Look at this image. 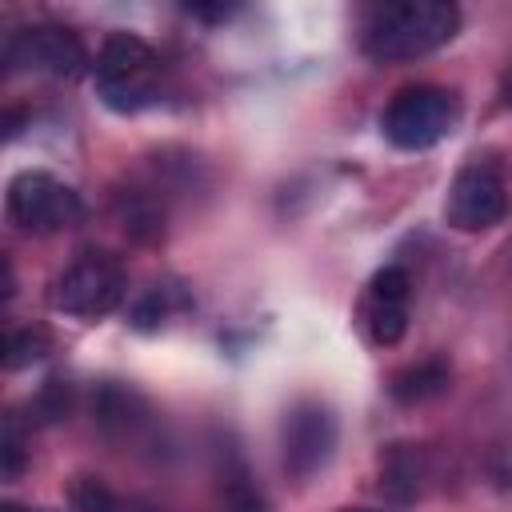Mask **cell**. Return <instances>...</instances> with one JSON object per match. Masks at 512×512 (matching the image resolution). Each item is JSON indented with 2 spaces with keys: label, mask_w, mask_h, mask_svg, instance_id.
<instances>
[{
  "label": "cell",
  "mask_w": 512,
  "mask_h": 512,
  "mask_svg": "<svg viewBox=\"0 0 512 512\" xmlns=\"http://www.w3.org/2000/svg\"><path fill=\"white\" fill-rule=\"evenodd\" d=\"M460 28V8L448 0H400L372 8L364 24V52L376 64H404L444 48Z\"/></svg>",
  "instance_id": "obj_1"
},
{
  "label": "cell",
  "mask_w": 512,
  "mask_h": 512,
  "mask_svg": "<svg viewBox=\"0 0 512 512\" xmlns=\"http://www.w3.org/2000/svg\"><path fill=\"white\" fill-rule=\"evenodd\" d=\"M160 60L152 44L136 32L104 36L96 52V92L112 112H140L156 100Z\"/></svg>",
  "instance_id": "obj_2"
},
{
  "label": "cell",
  "mask_w": 512,
  "mask_h": 512,
  "mask_svg": "<svg viewBox=\"0 0 512 512\" xmlns=\"http://www.w3.org/2000/svg\"><path fill=\"white\" fill-rule=\"evenodd\" d=\"M124 292H128V276H124L120 256H112L104 248H84L52 280L48 296H52V308L64 312V316L100 320V316L120 308Z\"/></svg>",
  "instance_id": "obj_3"
},
{
  "label": "cell",
  "mask_w": 512,
  "mask_h": 512,
  "mask_svg": "<svg viewBox=\"0 0 512 512\" xmlns=\"http://www.w3.org/2000/svg\"><path fill=\"white\" fill-rule=\"evenodd\" d=\"M460 120V100L448 88L436 84H416L392 96V104L380 116L384 136L404 148V152H424L432 144H440Z\"/></svg>",
  "instance_id": "obj_4"
},
{
  "label": "cell",
  "mask_w": 512,
  "mask_h": 512,
  "mask_svg": "<svg viewBox=\"0 0 512 512\" xmlns=\"http://www.w3.org/2000/svg\"><path fill=\"white\" fill-rule=\"evenodd\" d=\"M8 216L32 236H52L84 224L88 208L72 184L56 180L52 172L28 168V172H16L8 184Z\"/></svg>",
  "instance_id": "obj_5"
},
{
  "label": "cell",
  "mask_w": 512,
  "mask_h": 512,
  "mask_svg": "<svg viewBox=\"0 0 512 512\" xmlns=\"http://www.w3.org/2000/svg\"><path fill=\"white\" fill-rule=\"evenodd\" d=\"M332 448H336V416L320 400H300L284 412L280 456H284V472L292 480L316 476L332 460Z\"/></svg>",
  "instance_id": "obj_6"
},
{
  "label": "cell",
  "mask_w": 512,
  "mask_h": 512,
  "mask_svg": "<svg viewBox=\"0 0 512 512\" xmlns=\"http://www.w3.org/2000/svg\"><path fill=\"white\" fill-rule=\"evenodd\" d=\"M84 64H88V52H84L80 36L68 28H56V24L20 28L4 40V68L8 72H44V76L72 80Z\"/></svg>",
  "instance_id": "obj_7"
},
{
  "label": "cell",
  "mask_w": 512,
  "mask_h": 512,
  "mask_svg": "<svg viewBox=\"0 0 512 512\" xmlns=\"http://www.w3.org/2000/svg\"><path fill=\"white\" fill-rule=\"evenodd\" d=\"M444 216L460 232H484L508 216V184L492 164H468L456 172Z\"/></svg>",
  "instance_id": "obj_8"
},
{
  "label": "cell",
  "mask_w": 512,
  "mask_h": 512,
  "mask_svg": "<svg viewBox=\"0 0 512 512\" xmlns=\"http://www.w3.org/2000/svg\"><path fill=\"white\" fill-rule=\"evenodd\" d=\"M444 388H448V364L444 360H420L412 368H400L388 384L392 400H400V404H424V400L440 396Z\"/></svg>",
  "instance_id": "obj_9"
},
{
  "label": "cell",
  "mask_w": 512,
  "mask_h": 512,
  "mask_svg": "<svg viewBox=\"0 0 512 512\" xmlns=\"http://www.w3.org/2000/svg\"><path fill=\"white\" fill-rule=\"evenodd\" d=\"M368 332L376 344H400L408 332V304H388V300H368Z\"/></svg>",
  "instance_id": "obj_10"
},
{
  "label": "cell",
  "mask_w": 512,
  "mask_h": 512,
  "mask_svg": "<svg viewBox=\"0 0 512 512\" xmlns=\"http://www.w3.org/2000/svg\"><path fill=\"white\" fill-rule=\"evenodd\" d=\"M48 348H52V340H48L44 328H16V332L8 336V356H4V364H8V368H28V364L44 360Z\"/></svg>",
  "instance_id": "obj_11"
},
{
  "label": "cell",
  "mask_w": 512,
  "mask_h": 512,
  "mask_svg": "<svg viewBox=\"0 0 512 512\" xmlns=\"http://www.w3.org/2000/svg\"><path fill=\"white\" fill-rule=\"evenodd\" d=\"M172 288H148L136 304H132V328H140V332H156L168 316H172Z\"/></svg>",
  "instance_id": "obj_12"
},
{
  "label": "cell",
  "mask_w": 512,
  "mask_h": 512,
  "mask_svg": "<svg viewBox=\"0 0 512 512\" xmlns=\"http://www.w3.org/2000/svg\"><path fill=\"white\" fill-rule=\"evenodd\" d=\"M68 408H72V388H68L64 380H48V384L36 392V400H32V412H36V420H40V424L64 420V416H68Z\"/></svg>",
  "instance_id": "obj_13"
},
{
  "label": "cell",
  "mask_w": 512,
  "mask_h": 512,
  "mask_svg": "<svg viewBox=\"0 0 512 512\" xmlns=\"http://www.w3.org/2000/svg\"><path fill=\"white\" fill-rule=\"evenodd\" d=\"M72 504H76V512H116L120 508V500L108 492V484L104 480H96V476H80L76 484H72Z\"/></svg>",
  "instance_id": "obj_14"
},
{
  "label": "cell",
  "mask_w": 512,
  "mask_h": 512,
  "mask_svg": "<svg viewBox=\"0 0 512 512\" xmlns=\"http://www.w3.org/2000/svg\"><path fill=\"white\" fill-rule=\"evenodd\" d=\"M408 288H412L408 272H404V268H396V264H388V268H380V272L372 276V284H368V300L408 304Z\"/></svg>",
  "instance_id": "obj_15"
},
{
  "label": "cell",
  "mask_w": 512,
  "mask_h": 512,
  "mask_svg": "<svg viewBox=\"0 0 512 512\" xmlns=\"http://www.w3.org/2000/svg\"><path fill=\"white\" fill-rule=\"evenodd\" d=\"M20 464H24V452H20V436H16V424L8 420V428H4V480H12V476L20 472Z\"/></svg>",
  "instance_id": "obj_16"
},
{
  "label": "cell",
  "mask_w": 512,
  "mask_h": 512,
  "mask_svg": "<svg viewBox=\"0 0 512 512\" xmlns=\"http://www.w3.org/2000/svg\"><path fill=\"white\" fill-rule=\"evenodd\" d=\"M184 12H188V16H200V20H228L236 8H232V4H188Z\"/></svg>",
  "instance_id": "obj_17"
},
{
  "label": "cell",
  "mask_w": 512,
  "mask_h": 512,
  "mask_svg": "<svg viewBox=\"0 0 512 512\" xmlns=\"http://www.w3.org/2000/svg\"><path fill=\"white\" fill-rule=\"evenodd\" d=\"M504 104H508V108H512V76H508V80H504Z\"/></svg>",
  "instance_id": "obj_18"
},
{
  "label": "cell",
  "mask_w": 512,
  "mask_h": 512,
  "mask_svg": "<svg viewBox=\"0 0 512 512\" xmlns=\"http://www.w3.org/2000/svg\"><path fill=\"white\" fill-rule=\"evenodd\" d=\"M348 512H376V508H348Z\"/></svg>",
  "instance_id": "obj_19"
},
{
  "label": "cell",
  "mask_w": 512,
  "mask_h": 512,
  "mask_svg": "<svg viewBox=\"0 0 512 512\" xmlns=\"http://www.w3.org/2000/svg\"><path fill=\"white\" fill-rule=\"evenodd\" d=\"M4 512H20V508H16V504H8V508H4Z\"/></svg>",
  "instance_id": "obj_20"
}]
</instances>
